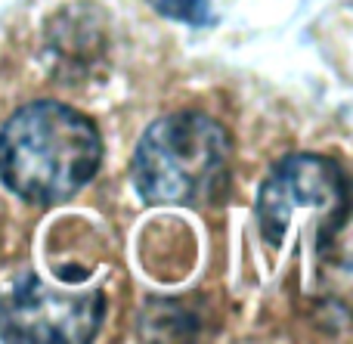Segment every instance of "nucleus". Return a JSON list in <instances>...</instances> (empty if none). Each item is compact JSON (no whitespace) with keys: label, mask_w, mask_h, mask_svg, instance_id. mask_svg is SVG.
<instances>
[{"label":"nucleus","mask_w":353,"mask_h":344,"mask_svg":"<svg viewBox=\"0 0 353 344\" xmlns=\"http://www.w3.org/2000/svg\"><path fill=\"white\" fill-rule=\"evenodd\" d=\"M103 140L90 118L53 99L28 103L0 128V180L31 205H59L99 171Z\"/></svg>","instance_id":"nucleus-1"},{"label":"nucleus","mask_w":353,"mask_h":344,"mask_svg":"<svg viewBox=\"0 0 353 344\" xmlns=\"http://www.w3.org/2000/svg\"><path fill=\"white\" fill-rule=\"evenodd\" d=\"M232 143L223 124L201 112L159 118L134 152V186L149 205H201L226 192Z\"/></svg>","instance_id":"nucleus-2"},{"label":"nucleus","mask_w":353,"mask_h":344,"mask_svg":"<svg viewBox=\"0 0 353 344\" xmlns=\"http://www.w3.org/2000/svg\"><path fill=\"white\" fill-rule=\"evenodd\" d=\"M347 174L323 155H288L273 168L257 196V223L270 245H282L301 208L316 214L325 227L347 230Z\"/></svg>","instance_id":"nucleus-3"},{"label":"nucleus","mask_w":353,"mask_h":344,"mask_svg":"<svg viewBox=\"0 0 353 344\" xmlns=\"http://www.w3.org/2000/svg\"><path fill=\"white\" fill-rule=\"evenodd\" d=\"M103 316V292H59L28 276L0 298V338L16 344H81L99 332Z\"/></svg>","instance_id":"nucleus-4"},{"label":"nucleus","mask_w":353,"mask_h":344,"mask_svg":"<svg viewBox=\"0 0 353 344\" xmlns=\"http://www.w3.org/2000/svg\"><path fill=\"white\" fill-rule=\"evenodd\" d=\"M155 12L186 25H205L211 22V0H149Z\"/></svg>","instance_id":"nucleus-5"}]
</instances>
